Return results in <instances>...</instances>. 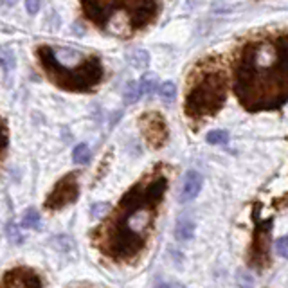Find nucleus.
<instances>
[{
	"mask_svg": "<svg viewBox=\"0 0 288 288\" xmlns=\"http://www.w3.org/2000/svg\"><path fill=\"white\" fill-rule=\"evenodd\" d=\"M40 6H42V0H26V8L29 15H36L40 11Z\"/></svg>",
	"mask_w": 288,
	"mask_h": 288,
	"instance_id": "21",
	"label": "nucleus"
},
{
	"mask_svg": "<svg viewBox=\"0 0 288 288\" xmlns=\"http://www.w3.org/2000/svg\"><path fill=\"white\" fill-rule=\"evenodd\" d=\"M139 128H141L142 135L146 139V142L151 148L159 150L168 141V125L164 121L162 114L159 112H144L139 119Z\"/></svg>",
	"mask_w": 288,
	"mask_h": 288,
	"instance_id": "7",
	"label": "nucleus"
},
{
	"mask_svg": "<svg viewBox=\"0 0 288 288\" xmlns=\"http://www.w3.org/2000/svg\"><path fill=\"white\" fill-rule=\"evenodd\" d=\"M195 234V222L191 218H180L176 222V227H175V236L176 240L180 241H187L191 240Z\"/></svg>",
	"mask_w": 288,
	"mask_h": 288,
	"instance_id": "10",
	"label": "nucleus"
},
{
	"mask_svg": "<svg viewBox=\"0 0 288 288\" xmlns=\"http://www.w3.org/2000/svg\"><path fill=\"white\" fill-rule=\"evenodd\" d=\"M207 142L209 144H227L229 142V134L225 130H213L207 134Z\"/></svg>",
	"mask_w": 288,
	"mask_h": 288,
	"instance_id": "18",
	"label": "nucleus"
},
{
	"mask_svg": "<svg viewBox=\"0 0 288 288\" xmlns=\"http://www.w3.org/2000/svg\"><path fill=\"white\" fill-rule=\"evenodd\" d=\"M105 211H108V204H98V207L92 209V215L101 216V213H105Z\"/></svg>",
	"mask_w": 288,
	"mask_h": 288,
	"instance_id": "23",
	"label": "nucleus"
},
{
	"mask_svg": "<svg viewBox=\"0 0 288 288\" xmlns=\"http://www.w3.org/2000/svg\"><path fill=\"white\" fill-rule=\"evenodd\" d=\"M0 2H2L4 6H13L15 2H17V0H0Z\"/></svg>",
	"mask_w": 288,
	"mask_h": 288,
	"instance_id": "24",
	"label": "nucleus"
},
{
	"mask_svg": "<svg viewBox=\"0 0 288 288\" xmlns=\"http://www.w3.org/2000/svg\"><path fill=\"white\" fill-rule=\"evenodd\" d=\"M240 286H243V288H252V284H254V279H252V275L250 274H243V272H240Z\"/></svg>",
	"mask_w": 288,
	"mask_h": 288,
	"instance_id": "22",
	"label": "nucleus"
},
{
	"mask_svg": "<svg viewBox=\"0 0 288 288\" xmlns=\"http://www.w3.org/2000/svg\"><path fill=\"white\" fill-rule=\"evenodd\" d=\"M232 90L249 112L274 110L288 101V29L261 31L238 47Z\"/></svg>",
	"mask_w": 288,
	"mask_h": 288,
	"instance_id": "1",
	"label": "nucleus"
},
{
	"mask_svg": "<svg viewBox=\"0 0 288 288\" xmlns=\"http://www.w3.org/2000/svg\"><path fill=\"white\" fill-rule=\"evenodd\" d=\"M141 85H142V90H144V94H150V92L155 90V86H157V79H155L151 74H146V76L141 79Z\"/></svg>",
	"mask_w": 288,
	"mask_h": 288,
	"instance_id": "20",
	"label": "nucleus"
},
{
	"mask_svg": "<svg viewBox=\"0 0 288 288\" xmlns=\"http://www.w3.org/2000/svg\"><path fill=\"white\" fill-rule=\"evenodd\" d=\"M8 148H9V128L6 119L0 117V160L4 159Z\"/></svg>",
	"mask_w": 288,
	"mask_h": 288,
	"instance_id": "14",
	"label": "nucleus"
},
{
	"mask_svg": "<svg viewBox=\"0 0 288 288\" xmlns=\"http://www.w3.org/2000/svg\"><path fill=\"white\" fill-rule=\"evenodd\" d=\"M0 65L6 72L15 69V54L9 47H2L0 49Z\"/></svg>",
	"mask_w": 288,
	"mask_h": 288,
	"instance_id": "15",
	"label": "nucleus"
},
{
	"mask_svg": "<svg viewBox=\"0 0 288 288\" xmlns=\"http://www.w3.org/2000/svg\"><path fill=\"white\" fill-rule=\"evenodd\" d=\"M0 288H43V281L33 268L15 267L2 275Z\"/></svg>",
	"mask_w": 288,
	"mask_h": 288,
	"instance_id": "8",
	"label": "nucleus"
},
{
	"mask_svg": "<svg viewBox=\"0 0 288 288\" xmlns=\"http://www.w3.org/2000/svg\"><path fill=\"white\" fill-rule=\"evenodd\" d=\"M72 159H74V162H77V164L88 162V160H90V150H88V146H86V144H77L72 151Z\"/></svg>",
	"mask_w": 288,
	"mask_h": 288,
	"instance_id": "17",
	"label": "nucleus"
},
{
	"mask_svg": "<svg viewBox=\"0 0 288 288\" xmlns=\"http://www.w3.org/2000/svg\"><path fill=\"white\" fill-rule=\"evenodd\" d=\"M227 70L222 56H206L187 77L184 112L191 121H204L218 114L227 99Z\"/></svg>",
	"mask_w": 288,
	"mask_h": 288,
	"instance_id": "5",
	"label": "nucleus"
},
{
	"mask_svg": "<svg viewBox=\"0 0 288 288\" xmlns=\"http://www.w3.org/2000/svg\"><path fill=\"white\" fill-rule=\"evenodd\" d=\"M202 185H204L202 175L198 171H195V169H189V171L184 175V178H182L178 202L187 204V202H191V200H195V198L200 195V191H202Z\"/></svg>",
	"mask_w": 288,
	"mask_h": 288,
	"instance_id": "9",
	"label": "nucleus"
},
{
	"mask_svg": "<svg viewBox=\"0 0 288 288\" xmlns=\"http://www.w3.org/2000/svg\"><path fill=\"white\" fill-rule=\"evenodd\" d=\"M36 58L49 77L58 88L67 92H92L103 81V63L94 54H81L70 49H58L52 45H40Z\"/></svg>",
	"mask_w": 288,
	"mask_h": 288,
	"instance_id": "3",
	"label": "nucleus"
},
{
	"mask_svg": "<svg viewBox=\"0 0 288 288\" xmlns=\"http://www.w3.org/2000/svg\"><path fill=\"white\" fill-rule=\"evenodd\" d=\"M128 60L130 63L134 65V67H137V69H144V67L150 63V56H148L146 51H134L128 56Z\"/></svg>",
	"mask_w": 288,
	"mask_h": 288,
	"instance_id": "16",
	"label": "nucleus"
},
{
	"mask_svg": "<svg viewBox=\"0 0 288 288\" xmlns=\"http://www.w3.org/2000/svg\"><path fill=\"white\" fill-rule=\"evenodd\" d=\"M168 185V176L159 168L132 185L112 215L92 232L95 249L114 261H135L146 249Z\"/></svg>",
	"mask_w": 288,
	"mask_h": 288,
	"instance_id": "2",
	"label": "nucleus"
},
{
	"mask_svg": "<svg viewBox=\"0 0 288 288\" xmlns=\"http://www.w3.org/2000/svg\"><path fill=\"white\" fill-rule=\"evenodd\" d=\"M157 288H169V286H168V284H159Z\"/></svg>",
	"mask_w": 288,
	"mask_h": 288,
	"instance_id": "25",
	"label": "nucleus"
},
{
	"mask_svg": "<svg viewBox=\"0 0 288 288\" xmlns=\"http://www.w3.org/2000/svg\"><path fill=\"white\" fill-rule=\"evenodd\" d=\"M83 15L108 35L130 38L153 24L159 0H79Z\"/></svg>",
	"mask_w": 288,
	"mask_h": 288,
	"instance_id": "4",
	"label": "nucleus"
},
{
	"mask_svg": "<svg viewBox=\"0 0 288 288\" xmlns=\"http://www.w3.org/2000/svg\"><path fill=\"white\" fill-rule=\"evenodd\" d=\"M142 94H144V90H142L141 81H130L128 85H126L123 98H125V103L132 105V103H137L139 99L142 98Z\"/></svg>",
	"mask_w": 288,
	"mask_h": 288,
	"instance_id": "11",
	"label": "nucleus"
},
{
	"mask_svg": "<svg viewBox=\"0 0 288 288\" xmlns=\"http://www.w3.org/2000/svg\"><path fill=\"white\" fill-rule=\"evenodd\" d=\"M20 225L24 229H38L40 227V215L36 209H27L26 213H24V216H22V222Z\"/></svg>",
	"mask_w": 288,
	"mask_h": 288,
	"instance_id": "12",
	"label": "nucleus"
},
{
	"mask_svg": "<svg viewBox=\"0 0 288 288\" xmlns=\"http://www.w3.org/2000/svg\"><path fill=\"white\" fill-rule=\"evenodd\" d=\"M274 247H275V252L279 254L281 258L288 259V236H281L274 241Z\"/></svg>",
	"mask_w": 288,
	"mask_h": 288,
	"instance_id": "19",
	"label": "nucleus"
},
{
	"mask_svg": "<svg viewBox=\"0 0 288 288\" xmlns=\"http://www.w3.org/2000/svg\"><path fill=\"white\" fill-rule=\"evenodd\" d=\"M79 198V180L76 173H69L56 182L45 200V207L51 211H60L63 207H69Z\"/></svg>",
	"mask_w": 288,
	"mask_h": 288,
	"instance_id": "6",
	"label": "nucleus"
},
{
	"mask_svg": "<svg viewBox=\"0 0 288 288\" xmlns=\"http://www.w3.org/2000/svg\"><path fill=\"white\" fill-rule=\"evenodd\" d=\"M159 95L162 101H166V103H173L176 98V86L175 83L171 81H166L162 83V85L159 86Z\"/></svg>",
	"mask_w": 288,
	"mask_h": 288,
	"instance_id": "13",
	"label": "nucleus"
}]
</instances>
